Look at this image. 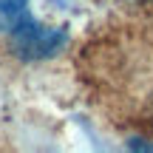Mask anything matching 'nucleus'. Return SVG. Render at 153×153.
Listing matches in <instances>:
<instances>
[{
  "mask_svg": "<svg viewBox=\"0 0 153 153\" xmlns=\"http://www.w3.org/2000/svg\"><path fill=\"white\" fill-rule=\"evenodd\" d=\"M91 79L131 122L153 128V23H133L91 45Z\"/></svg>",
  "mask_w": 153,
  "mask_h": 153,
  "instance_id": "1",
  "label": "nucleus"
},
{
  "mask_svg": "<svg viewBox=\"0 0 153 153\" xmlns=\"http://www.w3.org/2000/svg\"><path fill=\"white\" fill-rule=\"evenodd\" d=\"M0 40L14 57L40 62L57 57L68 45V31L37 20L28 0H0Z\"/></svg>",
  "mask_w": 153,
  "mask_h": 153,
  "instance_id": "2",
  "label": "nucleus"
}]
</instances>
